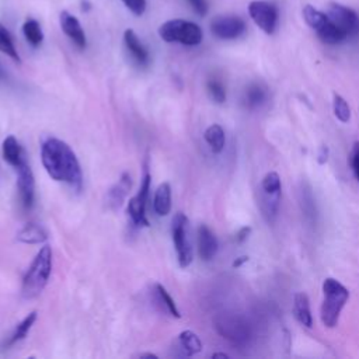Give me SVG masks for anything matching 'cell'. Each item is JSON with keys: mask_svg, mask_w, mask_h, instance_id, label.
Segmentation results:
<instances>
[{"mask_svg": "<svg viewBox=\"0 0 359 359\" xmlns=\"http://www.w3.org/2000/svg\"><path fill=\"white\" fill-rule=\"evenodd\" d=\"M300 195H302V210L304 212V216L306 219L310 222V223H316L317 220V209H316V203H314V198L310 192V189H306L303 188L300 191Z\"/></svg>", "mask_w": 359, "mask_h": 359, "instance_id": "obj_28", "label": "cell"}, {"mask_svg": "<svg viewBox=\"0 0 359 359\" xmlns=\"http://www.w3.org/2000/svg\"><path fill=\"white\" fill-rule=\"evenodd\" d=\"M303 18L307 22V25L316 31L318 38L328 43V45H337L344 41H346L342 31L334 24V21L330 18L328 14L317 10L316 7L307 4L303 8Z\"/></svg>", "mask_w": 359, "mask_h": 359, "instance_id": "obj_6", "label": "cell"}, {"mask_svg": "<svg viewBox=\"0 0 359 359\" xmlns=\"http://www.w3.org/2000/svg\"><path fill=\"white\" fill-rule=\"evenodd\" d=\"M24 150H22V147L20 146V143H18V140L13 136V135H10V136H7L6 139H4V142H3V157H4V160L10 164V165H13L14 168H17L25 158H24Z\"/></svg>", "mask_w": 359, "mask_h": 359, "instance_id": "obj_19", "label": "cell"}, {"mask_svg": "<svg viewBox=\"0 0 359 359\" xmlns=\"http://www.w3.org/2000/svg\"><path fill=\"white\" fill-rule=\"evenodd\" d=\"M59 22L63 32L74 42V45L79 49H84L87 45V39L80 21L69 11H62L59 15Z\"/></svg>", "mask_w": 359, "mask_h": 359, "instance_id": "obj_14", "label": "cell"}, {"mask_svg": "<svg viewBox=\"0 0 359 359\" xmlns=\"http://www.w3.org/2000/svg\"><path fill=\"white\" fill-rule=\"evenodd\" d=\"M123 42L125 46L130 55V57L133 59V62L140 66V67H146L150 63V55L149 50L144 48V45L140 42L139 36L135 34L133 29H126L123 32Z\"/></svg>", "mask_w": 359, "mask_h": 359, "instance_id": "obj_15", "label": "cell"}, {"mask_svg": "<svg viewBox=\"0 0 359 359\" xmlns=\"http://www.w3.org/2000/svg\"><path fill=\"white\" fill-rule=\"evenodd\" d=\"M247 259H248V257H240L238 259H236V261L233 262V266H236V268H237V266H240L243 262H245Z\"/></svg>", "mask_w": 359, "mask_h": 359, "instance_id": "obj_37", "label": "cell"}, {"mask_svg": "<svg viewBox=\"0 0 359 359\" xmlns=\"http://www.w3.org/2000/svg\"><path fill=\"white\" fill-rule=\"evenodd\" d=\"M130 187H132V178L128 172H123L119 178V181L108 191L107 194V205L116 210L122 206V203L125 202L129 191H130Z\"/></svg>", "mask_w": 359, "mask_h": 359, "instance_id": "obj_16", "label": "cell"}, {"mask_svg": "<svg viewBox=\"0 0 359 359\" xmlns=\"http://www.w3.org/2000/svg\"><path fill=\"white\" fill-rule=\"evenodd\" d=\"M0 52L7 55L15 63H21V57L17 52V48L13 42V38H11L8 29L1 22H0Z\"/></svg>", "mask_w": 359, "mask_h": 359, "instance_id": "obj_27", "label": "cell"}, {"mask_svg": "<svg viewBox=\"0 0 359 359\" xmlns=\"http://www.w3.org/2000/svg\"><path fill=\"white\" fill-rule=\"evenodd\" d=\"M22 34L28 41V43H31L34 48L39 46L43 41V32L41 29V25L34 18L25 20V22L22 24Z\"/></svg>", "mask_w": 359, "mask_h": 359, "instance_id": "obj_25", "label": "cell"}, {"mask_svg": "<svg viewBox=\"0 0 359 359\" xmlns=\"http://www.w3.org/2000/svg\"><path fill=\"white\" fill-rule=\"evenodd\" d=\"M178 342L181 349L187 356H194L202 351V341L191 330H185L178 335Z\"/></svg>", "mask_w": 359, "mask_h": 359, "instance_id": "obj_24", "label": "cell"}, {"mask_svg": "<svg viewBox=\"0 0 359 359\" xmlns=\"http://www.w3.org/2000/svg\"><path fill=\"white\" fill-rule=\"evenodd\" d=\"M327 157H328V149L325 146H321L320 149V154H318V163L323 164L327 161Z\"/></svg>", "mask_w": 359, "mask_h": 359, "instance_id": "obj_36", "label": "cell"}, {"mask_svg": "<svg viewBox=\"0 0 359 359\" xmlns=\"http://www.w3.org/2000/svg\"><path fill=\"white\" fill-rule=\"evenodd\" d=\"M153 209L158 216H167L171 210V187L163 182L157 187L153 198Z\"/></svg>", "mask_w": 359, "mask_h": 359, "instance_id": "obj_20", "label": "cell"}, {"mask_svg": "<svg viewBox=\"0 0 359 359\" xmlns=\"http://www.w3.org/2000/svg\"><path fill=\"white\" fill-rule=\"evenodd\" d=\"M35 320H36V311H31L29 314H27V316L21 320V323H18V325H17L15 330H14V332H13L11 337L8 338L7 346H8V345H13V344H15V342H18V341H21V339H24V338L28 335V332H29L31 327L34 325Z\"/></svg>", "mask_w": 359, "mask_h": 359, "instance_id": "obj_26", "label": "cell"}, {"mask_svg": "<svg viewBox=\"0 0 359 359\" xmlns=\"http://www.w3.org/2000/svg\"><path fill=\"white\" fill-rule=\"evenodd\" d=\"M349 163L352 167V171L359 182V142H355L351 150V156H349Z\"/></svg>", "mask_w": 359, "mask_h": 359, "instance_id": "obj_33", "label": "cell"}, {"mask_svg": "<svg viewBox=\"0 0 359 359\" xmlns=\"http://www.w3.org/2000/svg\"><path fill=\"white\" fill-rule=\"evenodd\" d=\"M332 111H334V115L337 116L338 121H341L342 123L349 122L351 108H349L348 102L345 101V98L341 97L339 94L332 95Z\"/></svg>", "mask_w": 359, "mask_h": 359, "instance_id": "obj_29", "label": "cell"}, {"mask_svg": "<svg viewBox=\"0 0 359 359\" xmlns=\"http://www.w3.org/2000/svg\"><path fill=\"white\" fill-rule=\"evenodd\" d=\"M52 272V248L43 245L34 261L31 262L24 279H22V296L25 299H32L38 296L46 286Z\"/></svg>", "mask_w": 359, "mask_h": 359, "instance_id": "obj_2", "label": "cell"}, {"mask_svg": "<svg viewBox=\"0 0 359 359\" xmlns=\"http://www.w3.org/2000/svg\"><path fill=\"white\" fill-rule=\"evenodd\" d=\"M215 330L219 335H222L229 342L243 346L247 345L251 339V327L245 318L233 314V313H222L217 314L213 320Z\"/></svg>", "mask_w": 359, "mask_h": 359, "instance_id": "obj_5", "label": "cell"}, {"mask_svg": "<svg viewBox=\"0 0 359 359\" xmlns=\"http://www.w3.org/2000/svg\"><path fill=\"white\" fill-rule=\"evenodd\" d=\"M122 3L135 14L143 15L146 11V0H122Z\"/></svg>", "mask_w": 359, "mask_h": 359, "instance_id": "obj_32", "label": "cell"}, {"mask_svg": "<svg viewBox=\"0 0 359 359\" xmlns=\"http://www.w3.org/2000/svg\"><path fill=\"white\" fill-rule=\"evenodd\" d=\"M280 189H282V184L278 172L271 171L265 174V177L261 181V191L265 194L273 195V194H280Z\"/></svg>", "mask_w": 359, "mask_h": 359, "instance_id": "obj_30", "label": "cell"}, {"mask_svg": "<svg viewBox=\"0 0 359 359\" xmlns=\"http://www.w3.org/2000/svg\"><path fill=\"white\" fill-rule=\"evenodd\" d=\"M205 142L208 143L209 149L215 153L219 154L223 151L224 149V143H226V136H224V130L220 125L213 123L210 125L206 130H205Z\"/></svg>", "mask_w": 359, "mask_h": 359, "instance_id": "obj_23", "label": "cell"}, {"mask_svg": "<svg viewBox=\"0 0 359 359\" xmlns=\"http://www.w3.org/2000/svg\"><path fill=\"white\" fill-rule=\"evenodd\" d=\"M210 31L219 39H237L245 32V22L238 15H217L210 21Z\"/></svg>", "mask_w": 359, "mask_h": 359, "instance_id": "obj_11", "label": "cell"}, {"mask_svg": "<svg viewBox=\"0 0 359 359\" xmlns=\"http://www.w3.org/2000/svg\"><path fill=\"white\" fill-rule=\"evenodd\" d=\"M188 3L191 4V7L194 8V11L198 15H201V17L206 15V13H208V3H206V0H188Z\"/></svg>", "mask_w": 359, "mask_h": 359, "instance_id": "obj_34", "label": "cell"}, {"mask_svg": "<svg viewBox=\"0 0 359 359\" xmlns=\"http://www.w3.org/2000/svg\"><path fill=\"white\" fill-rule=\"evenodd\" d=\"M217 356H222V358H227V355H226V353H215V355H213V358H217Z\"/></svg>", "mask_w": 359, "mask_h": 359, "instance_id": "obj_39", "label": "cell"}, {"mask_svg": "<svg viewBox=\"0 0 359 359\" xmlns=\"http://www.w3.org/2000/svg\"><path fill=\"white\" fill-rule=\"evenodd\" d=\"M206 87H208V93H209L210 98L216 104H223L226 101V88L220 80L209 79Z\"/></svg>", "mask_w": 359, "mask_h": 359, "instance_id": "obj_31", "label": "cell"}, {"mask_svg": "<svg viewBox=\"0 0 359 359\" xmlns=\"http://www.w3.org/2000/svg\"><path fill=\"white\" fill-rule=\"evenodd\" d=\"M266 101V88L259 83L250 84L243 95V104L247 109H257Z\"/></svg>", "mask_w": 359, "mask_h": 359, "instance_id": "obj_21", "label": "cell"}, {"mask_svg": "<svg viewBox=\"0 0 359 359\" xmlns=\"http://www.w3.org/2000/svg\"><path fill=\"white\" fill-rule=\"evenodd\" d=\"M321 321L325 327L334 328L338 324L342 309L349 299V290L337 279L327 278L323 282Z\"/></svg>", "mask_w": 359, "mask_h": 359, "instance_id": "obj_3", "label": "cell"}, {"mask_svg": "<svg viewBox=\"0 0 359 359\" xmlns=\"http://www.w3.org/2000/svg\"><path fill=\"white\" fill-rule=\"evenodd\" d=\"M150 184H151V175L149 171H144L137 194L133 198H130L128 202V213L136 226H144V227L149 226V220L146 216V206H147L149 194H150Z\"/></svg>", "mask_w": 359, "mask_h": 359, "instance_id": "obj_9", "label": "cell"}, {"mask_svg": "<svg viewBox=\"0 0 359 359\" xmlns=\"http://www.w3.org/2000/svg\"><path fill=\"white\" fill-rule=\"evenodd\" d=\"M48 238L46 231L36 223H27L18 233L17 240L24 244H41Z\"/></svg>", "mask_w": 359, "mask_h": 359, "instance_id": "obj_22", "label": "cell"}, {"mask_svg": "<svg viewBox=\"0 0 359 359\" xmlns=\"http://www.w3.org/2000/svg\"><path fill=\"white\" fill-rule=\"evenodd\" d=\"M153 299L156 302V304L158 306L160 310L168 313L170 316L175 317V318H180L181 314H180V310L174 302V299L170 296V293L167 292V289L160 285V283H156L154 285V289H153Z\"/></svg>", "mask_w": 359, "mask_h": 359, "instance_id": "obj_17", "label": "cell"}, {"mask_svg": "<svg viewBox=\"0 0 359 359\" xmlns=\"http://www.w3.org/2000/svg\"><path fill=\"white\" fill-rule=\"evenodd\" d=\"M293 313L294 317L297 318V321L310 328L313 325V316H311V310H310V302L306 293L300 292L294 294V300H293Z\"/></svg>", "mask_w": 359, "mask_h": 359, "instance_id": "obj_18", "label": "cell"}, {"mask_svg": "<svg viewBox=\"0 0 359 359\" xmlns=\"http://www.w3.org/2000/svg\"><path fill=\"white\" fill-rule=\"evenodd\" d=\"M250 230H251L250 227H243V229H240V230L237 231V234H236V241H238V243L244 241V240L248 237Z\"/></svg>", "mask_w": 359, "mask_h": 359, "instance_id": "obj_35", "label": "cell"}, {"mask_svg": "<svg viewBox=\"0 0 359 359\" xmlns=\"http://www.w3.org/2000/svg\"><path fill=\"white\" fill-rule=\"evenodd\" d=\"M248 14L252 21L265 32L273 34L278 27V8L265 0H254L248 4Z\"/></svg>", "mask_w": 359, "mask_h": 359, "instance_id": "obj_10", "label": "cell"}, {"mask_svg": "<svg viewBox=\"0 0 359 359\" xmlns=\"http://www.w3.org/2000/svg\"><path fill=\"white\" fill-rule=\"evenodd\" d=\"M41 160L45 171L55 181L66 182L76 191L81 189L80 163L67 143L56 137H48L41 146Z\"/></svg>", "mask_w": 359, "mask_h": 359, "instance_id": "obj_1", "label": "cell"}, {"mask_svg": "<svg viewBox=\"0 0 359 359\" xmlns=\"http://www.w3.org/2000/svg\"><path fill=\"white\" fill-rule=\"evenodd\" d=\"M158 35L165 42H177L187 46L199 45L203 39V32L201 27L192 21L187 20H168L158 28Z\"/></svg>", "mask_w": 359, "mask_h": 359, "instance_id": "obj_4", "label": "cell"}, {"mask_svg": "<svg viewBox=\"0 0 359 359\" xmlns=\"http://www.w3.org/2000/svg\"><path fill=\"white\" fill-rule=\"evenodd\" d=\"M139 356L140 358H157V355H154V353H140Z\"/></svg>", "mask_w": 359, "mask_h": 359, "instance_id": "obj_38", "label": "cell"}, {"mask_svg": "<svg viewBox=\"0 0 359 359\" xmlns=\"http://www.w3.org/2000/svg\"><path fill=\"white\" fill-rule=\"evenodd\" d=\"M327 14L346 39L359 35V14L355 10L339 3H330Z\"/></svg>", "mask_w": 359, "mask_h": 359, "instance_id": "obj_8", "label": "cell"}, {"mask_svg": "<svg viewBox=\"0 0 359 359\" xmlns=\"http://www.w3.org/2000/svg\"><path fill=\"white\" fill-rule=\"evenodd\" d=\"M172 243L177 251L178 264L181 268H187L192 262V247L189 241V222L188 217L178 212L171 223Z\"/></svg>", "mask_w": 359, "mask_h": 359, "instance_id": "obj_7", "label": "cell"}, {"mask_svg": "<svg viewBox=\"0 0 359 359\" xmlns=\"http://www.w3.org/2000/svg\"><path fill=\"white\" fill-rule=\"evenodd\" d=\"M196 244H198V255L202 261H210L219 250L217 238L206 224H201L198 227Z\"/></svg>", "mask_w": 359, "mask_h": 359, "instance_id": "obj_13", "label": "cell"}, {"mask_svg": "<svg viewBox=\"0 0 359 359\" xmlns=\"http://www.w3.org/2000/svg\"><path fill=\"white\" fill-rule=\"evenodd\" d=\"M0 79H4V72L1 69V66H0Z\"/></svg>", "mask_w": 359, "mask_h": 359, "instance_id": "obj_40", "label": "cell"}, {"mask_svg": "<svg viewBox=\"0 0 359 359\" xmlns=\"http://www.w3.org/2000/svg\"><path fill=\"white\" fill-rule=\"evenodd\" d=\"M17 188L24 209L29 210L35 201V180L29 164L24 160L17 168Z\"/></svg>", "mask_w": 359, "mask_h": 359, "instance_id": "obj_12", "label": "cell"}]
</instances>
